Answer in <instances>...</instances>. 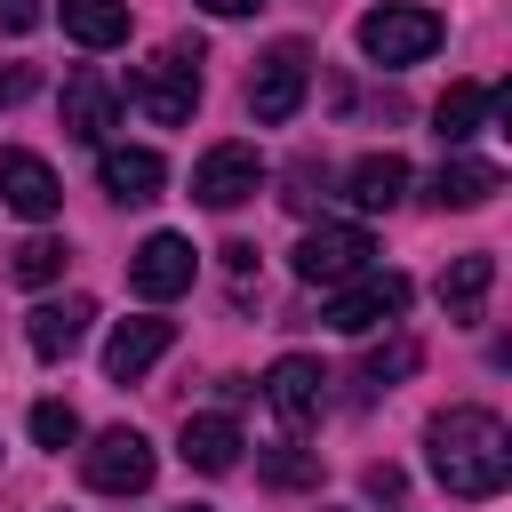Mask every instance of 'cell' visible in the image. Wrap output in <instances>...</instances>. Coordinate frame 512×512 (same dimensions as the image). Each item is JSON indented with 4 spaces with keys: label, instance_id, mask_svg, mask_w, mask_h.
Returning <instances> with one entry per match:
<instances>
[{
    "label": "cell",
    "instance_id": "4316f807",
    "mask_svg": "<svg viewBox=\"0 0 512 512\" xmlns=\"http://www.w3.org/2000/svg\"><path fill=\"white\" fill-rule=\"evenodd\" d=\"M40 24V0H0V32H32Z\"/></svg>",
    "mask_w": 512,
    "mask_h": 512
},
{
    "label": "cell",
    "instance_id": "484cf974",
    "mask_svg": "<svg viewBox=\"0 0 512 512\" xmlns=\"http://www.w3.org/2000/svg\"><path fill=\"white\" fill-rule=\"evenodd\" d=\"M224 272H232V288L248 296V272H256V248H248V240H232V248H224Z\"/></svg>",
    "mask_w": 512,
    "mask_h": 512
},
{
    "label": "cell",
    "instance_id": "44dd1931",
    "mask_svg": "<svg viewBox=\"0 0 512 512\" xmlns=\"http://www.w3.org/2000/svg\"><path fill=\"white\" fill-rule=\"evenodd\" d=\"M64 32L80 48H120L128 40V0H64Z\"/></svg>",
    "mask_w": 512,
    "mask_h": 512
},
{
    "label": "cell",
    "instance_id": "f546056e",
    "mask_svg": "<svg viewBox=\"0 0 512 512\" xmlns=\"http://www.w3.org/2000/svg\"><path fill=\"white\" fill-rule=\"evenodd\" d=\"M208 16H248V8H264V0H200Z\"/></svg>",
    "mask_w": 512,
    "mask_h": 512
},
{
    "label": "cell",
    "instance_id": "d6986e66",
    "mask_svg": "<svg viewBox=\"0 0 512 512\" xmlns=\"http://www.w3.org/2000/svg\"><path fill=\"white\" fill-rule=\"evenodd\" d=\"M496 192H504V168H496V160H464V152H456V160H440V176H432V200H440V208H480V200H496Z\"/></svg>",
    "mask_w": 512,
    "mask_h": 512
},
{
    "label": "cell",
    "instance_id": "ac0fdd59",
    "mask_svg": "<svg viewBox=\"0 0 512 512\" xmlns=\"http://www.w3.org/2000/svg\"><path fill=\"white\" fill-rule=\"evenodd\" d=\"M344 192H352V208H400V192H408V160L400 152H368V160H352V176H344Z\"/></svg>",
    "mask_w": 512,
    "mask_h": 512
},
{
    "label": "cell",
    "instance_id": "52a82bcc",
    "mask_svg": "<svg viewBox=\"0 0 512 512\" xmlns=\"http://www.w3.org/2000/svg\"><path fill=\"white\" fill-rule=\"evenodd\" d=\"M368 256H376V240L360 232V224H312L304 240H296V280H312V288H336V280H352V272H368Z\"/></svg>",
    "mask_w": 512,
    "mask_h": 512
},
{
    "label": "cell",
    "instance_id": "ffe728a7",
    "mask_svg": "<svg viewBox=\"0 0 512 512\" xmlns=\"http://www.w3.org/2000/svg\"><path fill=\"white\" fill-rule=\"evenodd\" d=\"M488 104H496V88H480V80H448V96L432 104V128H440V144H464V136H480Z\"/></svg>",
    "mask_w": 512,
    "mask_h": 512
},
{
    "label": "cell",
    "instance_id": "277c9868",
    "mask_svg": "<svg viewBox=\"0 0 512 512\" xmlns=\"http://www.w3.org/2000/svg\"><path fill=\"white\" fill-rule=\"evenodd\" d=\"M408 312V280L400 272H352V280H336L328 288V328L336 336H368V328H384V320H400Z\"/></svg>",
    "mask_w": 512,
    "mask_h": 512
},
{
    "label": "cell",
    "instance_id": "7402d4cb",
    "mask_svg": "<svg viewBox=\"0 0 512 512\" xmlns=\"http://www.w3.org/2000/svg\"><path fill=\"white\" fill-rule=\"evenodd\" d=\"M256 472H264L272 488H312V480H320V456L296 448V440H272V448H256Z\"/></svg>",
    "mask_w": 512,
    "mask_h": 512
},
{
    "label": "cell",
    "instance_id": "7a4b0ae2",
    "mask_svg": "<svg viewBox=\"0 0 512 512\" xmlns=\"http://www.w3.org/2000/svg\"><path fill=\"white\" fill-rule=\"evenodd\" d=\"M136 112L144 120H160V128H176V120H192V104H200V40H168L144 72H136Z\"/></svg>",
    "mask_w": 512,
    "mask_h": 512
},
{
    "label": "cell",
    "instance_id": "5b68a950",
    "mask_svg": "<svg viewBox=\"0 0 512 512\" xmlns=\"http://www.w3.org/2000/svg\"><path fill=\"white\" fill-rule=\"evenodd\" d=\"M152 440L136 432V424H112V432H96L88 440V456H80V480L96 488V496H136V488H152Z\"/></svg>",
    "mask_w": 512,
    "mask_h": 512
},
{
    "label": "cell",
    "instance_id": "5bb4252c",
    "mask_svg": "<svg viewBox=\"0 0 512 512\" xmlns=\"http://www.w3.org/2000/svg\"><path fill=\"white\" fill-rule=\"evenodd\" d=\"M96 176H104V192H112V200H152V192L168 184V160H160V152H144V144H104Z\"/></svg>",
    "mask_w": 512,
    "mask_h": 512
},
{
    "label": "cell",
    "instance_id": "6da1fadb",
    "mask_svg": "<svg viewBox=\"0 0 512 512\" xmlns=\"http://www.w3.org/2000/svg\"><path fill=\"white\" fill-rule=\"evenodd\" d=\"M424 464L456 504H488L512 480V432L496 408H440L424 424Z\"/></svg>",
    "mask_w": 512,
    "mask_h": 512
},
{
    "label": "cell",
    "instance_id": "9a60e30c",
    "mask_svg": "<svg viewBox=\"0 0 512 512\" xmlns=\"http://www.w3.org/2000/svg\"><path fill=\"white\" fill-rule=\"evenodd\" d=\"M488 288H496V256H488V248H472V256H456V264L440 272V312H448L456 328H472V320H480V304H488Z\"/></svg>",
    "mask_w": 512,
    "mask_h": 512
},
{
    "label": "cell",
    "instance_id": "3957f363",
    "mask_svg": "<svg viewBox=\"0 0 512 512\" xmlns=\"http://www.w3.org/2000/svg\"><path fill=\"white\" fill-rule=\"evenodd\" d=\"M440 32H448V24H440L432 8H400V0H384V8L360 16V56L400 72V64H424V56L440 48Z\"/></svg>",
    "mask_w": 512,
    "mask_h": 512
},
{
    "label": "cell",
    "instance_id": "8fae6325",
    "mask_svg": "<svg viewBox=\"0 0 512 512\" xmlns=\"http://www.w3.org/2000/svg\"><path fill=\"white\" fill-rule=\"evenodd\" d=\"M0 200H8L16 216H32V224H40V216H56L64 184H56V168H48L40 152H16V144H8V152H0Z\"/></svg>",
    "mask_w": 512,
    "mask_h": 512
},
{
    "label": "cell",
    "instance_id": "f1b7e54d",
    "mask_svg": "<svg viewBox=\"0 0 512 512\" xmlns=\"http://www.w3.org/2000/svg\"><path fill=\"white\" fill-rule=\"evenodd\" d=\"M400 488H408V480H400V464H368V496H384V504H392Z\"/></svg>",
    "mask_w": 512,
    "mask_h": 512
},
{
    "label": "cell",
    "instance_id": "cb8c5ba5",
    "mask_svg": "<svg viewBox=\"0 0 512 512\" xmlns=\"http://www.w3.org/2000/svg\"><path fill=\"white\" fill-rule=\"evenodd\" d=\"M408 368H416V344H408V336H392L384 352H368V360H360V384L376 392V384H400Z\"/></svg>",
    "mask_w": 512,
    "mask_h": 512
},
{
    "label": "cell",
    "instance_id": "ba28073f",
    "mask_svg": "<svg viewBox=\"0 0 512 512\" xmlns=\"http://www.w3.org/2000/svg\"><path fill=\"white\" fill-rule=\"evenodd\" d=\"M256 184H264L256 144H208L200 168H192V200L200 208H240V200H256Z\"/></svg>",
    "mask_w": 512,
    "mask_h": 512
},
{
    "label": "cell",
    "instance_id": "7c38bea8",
    "mask_svg": "<svg viewBox=\"0 0 512 512\" xmlns=\"http://www.w3.org/2000/svg\"><path fill=\"white\" fill-rule=\"evenodd\" d=\"M168 344H176V328H168V320H152V312H144V320H120V328L104 336V376H112V384H136Z\"/></svg>",
    "mask_w": 512,
    "mask_h": 512
},
{
    "label": "cell",
    "instance_id": "d4e9b609",
    "mask_svg": "<svg viewBox=\"0 0 512 512\" xmlns=\"http://www.w3.org/2000/svg\"><path fill=\"white\" fill-rule=\"evenodd\" d=\"M32 440H40V448H72V440H80V416H72L64 400H40V408H32Z\"/></svg>",
    "mask_w": 512,
    "mask_h": 512
},
{
    "label": "cell",
    "instance_id": "e0dca14e",
    "mask_svg": "<svg viewBox=\"0 0 512 512\" xmlns=\"http://www.w3.org/2000/svg\"><path fill=\"white\" fill-rule=\"evenodd\" d=\"M240 424L232 416H184V432H176V456L192 464V472H232L240 464Z\"/></svg>",
    "mask_w": 512,
    "mask_h": 512
},
{
    "label": "cell",
    "instance_id": "9c48e42d",
    "mask_svg": "<svg viewBox=\"0 0 512 512\" xmlns=\"http://www.w3.org/2000/svg\"><path fill=\"white\" fill-rule=\"evenodd\" d=\"M192 272H200V256H192V240H184V232H152V240L128 256V288H136L144 304L184 296V288H192Z\"/></svg>",
    "mask_w": 512,
    "mask_h": 512
},
{
    "label": "cell",
    "instance_id": "4fadbf2b",
    "mask_svg": "<svg viewBox=\"0 0 512 512\" xmlns=\"http://www.w3.org/2000/svg\"><path fill=\"white\" fill-rule=\"evenodd\" d=\"M112 120H120V96H112L96 72H72V80H64V136H72V144H104Z\"/></svg>",
    "mask_w": 512,
    "mask_h": 512
},
{
    "label": "cell",
    "instance_id": "4dcf8cb0",
    "mask_svg": "<svg viewBox=\"0 0 512 512\" xmlns=\"http://www.w3.org/2000/svg\"><path fill=\"white\" fill-rule=\"evenodd\" d=\"M184 512H208V504H184Z\"/></svg>",
    "mask_w": 512,
    "mask_h": 512
},
{
    "label": "cell",
    "instance_id": "30bf717a",
    "mask_svg": "<svg viewBox=\"0 0 512 512\" xmlns=\"http://www.w3.org/2000/svg\"><path fill=\"white\" fill-rule=\"evenodd\" d=\"M264 400H272V416H280L288 432H304V424L320 416V400H328V368L304 360V352H288V360L264 368Z\"/></svg>",
    "mask_w": 512,
    "mask_h": 512
},
{
    "label": "cell",
    "instance_id": "8992f818",
    "mask_svg": "<svg viewBox=\"0 0 512 512\" xmlns=\"http://www.w3.org/2000/svg\"><path fill=\"white\" fill-rule=\"evenodd\" d=\"M304 88H312V48H304V40H280V48L256 56V72H248V112H256L264 128H280V120H296Z\"/></svg>",
    "mask_w": 512,
    "mask_h": 512
},
{
    "label": "cell",
    "instance_id": "2e32d148",
    "mask_svg": "<svg viewBox=\"0 0 512 512\" xmlns=\"http://www.w3.org/2000/svg\"><path fill=\"white\" fill-rule=\"evenodd\" d=\"M88 320H96V304H88V296H56V304H40V312L24 320V344H32L40 360H64V352L88 336Z\"/></svg>",
    "mask_w": 512,
    "mask_h": 512
},
{
    "label": "cell",
    "instance_id": "83f0119b",
    "mask_svg": "<svg viewBox=\"0 0 512 512\" xmlns=\"http://www.w3.org/2000/svg\"><path fill=\"white\" fill-rule=\"evenodd\" d=\"M24 96H32V64H8V72H0V112L24 104Z\"/></svg>",
    "mask_w": 512,
    "mask_h": 512
},
{
    "label": "cell",
    "instance_id": "603a6c76",
    "mask_svg": "<svg viewBox=\"0 0 512 512\" xmlns=\"http://www.w3.org/2000/svg\"><path fill=\"white\" fill-rule=\"evenodd\" d=\"M56 272H64V240L32 232V240L16 248V280H32V288H40V280H56Z\"/></svg>",
    "mask_w": 512,
    "mask_h": 512
}]
</instances>
